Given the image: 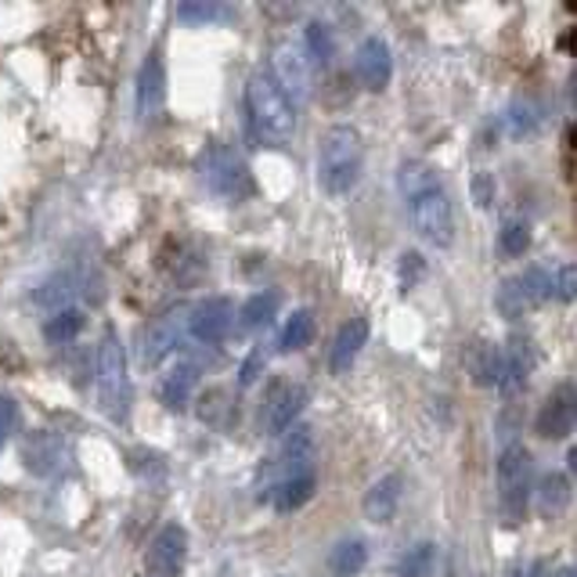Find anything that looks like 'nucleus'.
<instances>
[{"mask_svg":"<svg viewBox=\"0 0 577 577\" xmlns=\"http://www.w3.org/2000/svg\"><path fill=\"white\" fill-rule=\"evenodd\" d=\"M398 185L418 239L437 249H448L455 242V210H451V196L444 180H440V170L418 160L404 163L398 174Z\"/></svg>","mask_w":577,"mask_h":577,"instance_id":"f257e3e1","label":"nucleus"},{"mask_svg":"<svg viewBox=\"0 0 577 577\" xmlns=\"http://www.w3.org/2000/svg\"><path fill=\"white\" fill-rule=\"evenodd\" d=\"M246 112H249V127L271 149H286L297 134V109L292 101L281 95L278 84L271 80V73L260 70L249 73L246 80Z\"/></svg>","mask_w":577,"mask_h":577,"instance_id":"f03ea898","label":"nucleus"},{"mask_svg":"<svg viewBox=\"0 0 577 577\" xmlns=\"http://www.w3.org/2000/svg\"><path fill=\"white\" fill-rule=\"evenodd\" d=\"M365 170V145L354 127H333L318 149V185L325 196L343 199L358 188Z\"/></svg>","mask_w":577,"mask_h":577,"instance_id":"7ed1b4c3","label":"nucleus"},{"mask_svg":"<svg viewBox=\"0 0 577 577\" xmlns=\"http://www.w3.org/2000/svg\"><path fill=\"white\" fill-rule=\"evenodd\" d=\"M199 177L228 206H239L253 196V170H249L246 155L228 141H210L199 152Z\"/></svg>","mask_w":577,"mask_h":577,"instance_id":"20e7f679","label":"nucleus"},{"mask_svg":"<svg viewBox=\"0 0 577 577\" xmlns=\"http://www.w3.org/2000/svg\"><path fill=\"white\" fill-rule=\"evenodd\" d=\"M95 372H98V401L112 423L123 426L130 418V372H127V350H123L116 329H105L95 354Z\"/></svg>","mask_w":577,"mask_h":577,"instance_id":"39448f33","label":"nucleus"},{"mask_svg":"<svg viewBox=\"0 0 577 577\" xmlns=\"http://www.w3.org/2000/svg\"><path fill=\"white\" fill-rule=\"evenodd\" d=\"M535 494V462L524 444H505L498 455V513L505 527H516L527 516V502Z\"/></svg>","mask_w":577,"mask_h":577,"instance_id":"423d86ee","label":"nucleus"},{"mask_svg":"<svg viewBox=\"0 0 577 577\" xmlns=\"http://www.w3.org/2000/svg\"><path fill=\"white\" fill-rule=\"evenodd\" d=\"M271 80L278 84V90L292 101V109L303 105V101L311 98V84H314V65L308 59V51H303L300 40H278L275 48H271V65H267Z\"/></svg>","mask_w":577,"mask_h":577,"instance_id":"0eeeda50","label":"nucleus"},{"mask_svg":"<svg viewBox=\"0 0 577 577\" xmlns=\"http://www.w3.org/2000/svg\"><path fill=\"white\" fill-rule=\"evenodd\" d=\"M549 297H552V275L545 267H527V271H519V275L505 278L502 286H498L494 308L502 318L516 322V318H524L527 311L541 308Z\"/></svg>","mask_w":577,"mask_h":577,"instance_id":"6e6552de","label":"nucleus"},{"mask_svg":"<svg viewBox=\"0 0 577 577\" xmlns=\"http://www.w3.org/2000/svg\"><path fill=\"white\" fill-rule=\"evenodd\" d=\"M308 404V387L292 379H275L264 393V409H260V426L264 434L278 437L286 434L289 426H297V418Z\"/></svg>","mask_w":577,"mask_h":577,"instance_id":"1a4fd4ad","label":"nucleus"},{"mask_svg":"<svg viewBox=\"0 0 577 577\" xmlns=\"http://www.w3.org/2000/svg\"><path fill=\"white\" fill-rule=\"evenodd\" d=\"M231 325H235V303L228 297H206L188 311L191 339H199V343H206V347L224 343L231 333Z\"/></svg>","mask_w":577,"mask_h":577,"instance_id":"9d476101","label":"nucleus"},{"mask_svg":"<svg viewBox=\"0 0 577 577\" xmlns=\"http://www.w3.org/2000/svg\"><path fill=\"white\" fill-rule=\"evenodd\" d=\"M22 462H26V469L37 473V477H59V473L73 462V451L59 434L37 429V434H29L26 440H22Z\"/></svg>","mask_w":577,"mask_h":577,"instance_id":"9b49d317","label":"nucleus"},{"mask_svg":"<svg viewBox=\"0 0 577 577\" xmlns=\"http://www.w3.org/2000/svg\"><path fill=\"white\" fill-rule=\"evenodd\" d=\"M185 560H188V530L180 524H166L152 538L149 552H145V567H149L152 577H177L185 570Z\"/></svg>","mask_w":577,"mask_h":577,"instance_id":"f8f14e48","label":"nucleus"},{"mask_svg":"<svg viewBox=\"0 0 577 577\" xmlns=\"http://www.w3.org/2000/svg\"><path fill=\"white\" fill-rule=\"evenodd\" d=\"M354 76L365 90H387L393 76V54L382 37H365L354 51Z\"/></svg>","mask_w":577,"mask_h":577,"instance_id":"ddd939ff","label":"nucleus"},{"mask_svg":"<svg viewBox=\"0 0 577 577\" xmlns=\"http://www.w3.org/2000/svg\"><path fill=\"white\" fill-rule=\"evenodd\" d=\"M188 333V311H166L163 318H155L149 325V333H145V343H141V361L149 368L160 365L163 358H170L174 350L180 347V339Z\"/></svg>","mask_w":577,"mask_h":577,"instance_id":"4468645a","label":"nucleus"},{"mask_svg":"<svg viewBox=\"0 0 577 577\" xmlns=\"http://www.w3.org/2000/svg\"><path fill=\"white\" fill-rule=\"evenodd\" d=\"M166 109V65L160 51H149L138 73V120L155 123Z\"/></svg>","mask_w":577,"mask_h":577,"instance_id":"2eb2a0df","label":"nucleus"},{"mask_svg":"<svg viewBox=\"0 0 577 577\" xmlns=\"http://www.w3.org/2000/svg\"><path fill=\"white\" fill-rule=\"evenodd\" d=\"M530 372H535V347H530V339L513 336L509 347H502V379H498V390L505 398H513V393L527 387Z\"/></svg>","mask_w":577,"mask_h":577,"instance_id":"dca6fc26","label":"nucleus"},{"mask_svg":"<svg viewBox=\"0 0 577 577\" xmlns=\"http://www.w3.org/2000/svg\"><path fill=\"white\" fill-rule=\"evenodd\" d=\"M574 387L570 382H563L545 398L538 412V434L549 437V440H563L574 429Z\"/></svg>","mask_w":577,"mask_h":577,"instance_id":"f3484780","label":"nucleus"},{"mask_svg":"<svg viewBox=\"0 0 577 577\" xmlns=\"http://www.w3.org/2000/svg\"><path fill=\"white\" fill-rule=\"evenodd\" d=\"M401 498H404V477H401V473H387V477H379L365 491V502H361V509H365V516L372 519V524L382 527V524H390V519L398 516Z\"/></svg>","mask_w":577,"mask_h":577,"instance_id":"a211bd4d","label":"nucleus"},{"mask_svg":"<svg viewBox=\"0 0 577 577\" xmlns=\"http://www.w3.org/2000/svg\"><path fill=\"white\" fill-rule=\"evenodd\" d=\"M196 387H199V365L196 361H177L160 382V404L170 412H185Z\"/></svg>","mask_w":577,"mask_h":577,"instance_id":"6ab92c4d","label":"nucleus"},{"mask_svg":"<svg viewBox=\"0 0 577 577\" xmlns=\"http://www.w3.org/2000/svg\"><path fill=\"white\" fill-rule=\"evenodd\" d=\"M365 343H368V318H350L343 329L336 333V343L329 354L333 376H347V372L354 368L358 354L365 350Z\"/></svg>","mask_w":577,"mask_h":577,"instance_id":"aec40b11","label":"nucleus"},{"mask_svg":"<svg viewBox=\"0 0 577 577\" xmlns=\"http://www.w3.org/2000/svg\"><path fill=\"white\" fill-rule=\"evenodd\" d=\"M314 488H318V480H314V469H303V473H292V477L278 480L275 488L267 491V498L275 502L278 513H297L314 498Z\"/></svg>","mask_w":577,"mask_h":577,"instance_id":"412c9836","label":"nucleus"},{"mask_svg":"<svg viewBox=\"0 0 577 577\" xmlns=\"http://www.w3.org/2000/svg\"><path fill=\"white\" fill-rule=\"evenodd\" d=\"M80 289H84V278L76 275V271H59V275H51L48 281H43L33 300H37L40 308H48V311L54 314V311L73 308V300L80 297Z\"/></svg>","mask_w":577,"mask_h":577,"instance_id":"4be33fe9","label":"nucleus"},{"mask_svg":"<svg viewBox=\"0 0 577 577\" xmlns=\"http://www.w3.org/2000/svg\"><path fill=\"white\" fill-rule=\"evenodd\" d=\"M469 372H473V382H477V387H498V379H502V347L488 343V339L473 343Z\"/></svg>","mask_w":577,"mask_h":577,"instance_id":"5701e85b","label":"nucleus"},{"mask_svg":"<svg viewBox=\"0 0 577 577\" xmlns=\"http://www.w3.org/2000/svg\"><path fill=\"white\" fill-rule=\"evenodd\" d=\"M84 311L80 308H65V311H54L48 325H43V339H48L51 347H65V343H73L76 336L84 333Z\"/></svg>","mask_w":577,"mask_h":577,"instance_id":"b1692460","label":"nucleus"},{"mask_svg":"<svg viewBox=\"0 0 577 577\" xmlns=\"http://www.w3.org/2000/svg\"><path fill=\"white\" fill-rule=\"evenodd\" d=\"M365 563H368L365 541H361V538H347V541H339V545L333 549L329 570H333L336 577H354V574L365 570Z\"/></svg>","mask_w":577,"mask_h":577,"instance_id":"393cba45","label":"nucleus"},{"mask_svg":"<svg viewBox=\"0 0 577 577\" xmlns=\"http://www.w3.org/2000/svg\"><path fill=\"white\" fill-rule=\"evenodd\" d=\"M278 303H281L278 292H253L239 308L242 329H264V325H271L278 314Z\"/></svg>","mask_w":577,"mask_h":577,"instance_id":"a878e982","label":"nucleus"},{"mask_svg":"<svg viewBox=\"0 0 577 577\" xmlns=\"http://www.w3.org/2000/svg\"><path fill=\"white\" fill-rule=\"evenodd\" d=\"M434 570H437V545L434 541H418V545H412L398 560V567H393L398 577H434Z\"/></svg>","mask_w":577,"mask_h":577,"instance_id":"bb28decb","label":"nucleus"},{"mask_svg":"<svg viewBox=\"0 0 577 577\" xmlns=\"http://www.w3.org/2000/svg\"><path fill=\"white\" fill-rule=\"evenodd\" d=\"M303 51H308L311 65H329L333 54H336V40H333V29L325 26V22H308V29H303Z\"/></svg>","mask_w":577,"mask_h":577,"instance_id":"cd10ccee","label":"nucleus"},{"mask_svg":"<svg viewBox=\"0 0 577 577\" xmlns=\"http://www.w3.org/2000/svg\"><path fill=\"white\" fill-rule=\"evenodd\" d=\"M314 339V314L311 311H297L286 322V329L278 336V350L281 354H292V350H303Z\"/></svg>","mask_w":577,"mask_h":577,"instance_id":"c85d7f7f","label":"nucleus"},{"mask_svg":"<svg viewBox=\"0 0 577 577\" xmlns=\"http://www.w3.org/2000/svg\"><path fill=\"white\" fill-rule=\"evenodd\" d=\"M177 18L188 22V26H217V22H228L235 15H231V8L213 4V0H191V4L177 8Z\"/></svg>","mask_w":577,"mask_h":577,"instance_id":"c756f323","label":"nucleus"},{"mask_svg":"<svg viewBox=\"0 0 577 577\" xmlns=\"http://www.w3.org/2000/svg\"><path fill=\"white\" fill-rule=\"evenodd\" d=\"M498 249L505 256H524L530 249V224L527 221H505L498 231Z\"/></svg>","mask_w":577,"mask_h":577,"instance_id":"7c9ffc66","label":"nucleus"},{"mask_svg":"<svg viewBox=\"0 0 577 577\" xmlns=\"http://www.w3.org/2000/svg\"><path fill=\"white\" fill-rule=\"evenodd\" d=\"M567 480L560 477V473H549L545 480H541V491H538V509L545 516H556L563 505H567Z\"/></svg>","mask_w":577,"mask_h":577,"instance_id":"2f4dec72","label":"nucleus"},{"mask_svg":"<svg viewBox=\"0 0 577 577\" xmlns=\"http://www.w3.org/2000/svg\"><path fill=\"white\" fill-rule=\"evenodd\" d=\"M15 426H18V404H15V398L0 393V448H4L8 440H11Z\"/></svg>","mask_w":577,"mask_h":577,"instance_id":"473e14b6","label":"nucleus"},{"mask_svg":"<svg viewBox=\"0 0 577 577\" xmlns=\"http://www.w3.org/2000/svg\"><path fill=\"white\" fill-rule=\"evenodd\" d=\"M423 271H426L423 256H418V253H404V256H401V286L412 289L415 281L423 278Z\"/></svg>","mask_w":577,"mask_h":577,"instance_id":"72a5a7b5","label":"nucleus"},{"mask_svg":"<svg viewBox=\"0 0 577 577\" xmlns=\"http://www.w3.org/2000/svg\"><path fill=\"white\" fill-rule=\"evenodd\" d=\"M473 199H477L480 210H488L494 202V177L491 174H477L473 177Z\"/></svg>","mask_w":577,"mask_h":577,"instance_id":"f704fd0d","label":"nucleus"},{"mask_svg":"<svg viewBox=\"0 0 577 577\" xmlns=\"http://www.w3.org/2000/svg\"><path fill=\"white\" fill-rule=\"evenodd\" d=\"M264 350H249V358H246V365H242V372H239V382H242V387H253V382H256V376H260V368H264Z\"/></svg>","mask_w":577,"mask_h":577,"instance_id":"c9c22d12","label":"nucleus"},{"mask_svg":"<svg viewBox=\"0 0 577 577\" xmlns=\"http://www.w3.org/2000/svg\"><path fill=\"white\" fill-rule=\"evenodd\" d=\"M552 292H556L560 300H567V303L574 300V267L570 264L560 271V278H552Z\"/></svg>","mask_w":577,"mask_h":577,"instance_id":"e433bc0d","label":"nucleus"},{"mask_svg":"<svg viewBox=\"0 0 577 577\" xmlns=\"http://www.w3.org/2000/svg\"><path fill=\"white\" fill-rule=\"evenodd\" d=\"M509 577H545V563L541 560H530V563H516Z\"/></svg>","mask_w":577,"mask_h":577,"instance_id":"4c0bfd02","label":"nucleus"},{"mask_svg":"<svg viewBox=\"0 0 577 577\" xmlns=\"http://www.w3.org/2000/svg\"><path fill=\"white\" fill-rule=\"evenodd\" d=\"M552 577H574V570H570V567H563V570H556V574H552Z\"/></svg>","mask_w":577,"mask_h":577,"instance_id":"58836bf2","label":"nucleus"},{"mask_svg":"<svg viewBox=\"0 0 577 577\" xmlns=\"http://www.w3.org/2000/svg\"><path fill=\"white\" fill-rule=\"evenodd\" d=\"M221 577H231V570H228V567H224V570H221Z\"/></svg>","mask_w":577,"mask_h":577,"instance_id":"ea45409f","label":"nucleus"},{"mask_svg":"<svg viewBox=\"0 0 577 577\" xmlns=\"http://www.w3.org/2000/svg\"><path fill=\"white\" fill-rule=\"evenodd\" d=\"M281 577H286V574H281Z\"/></svg>","mask_w":577,"mask_h":577,"instance_id":"a19ab883","label":"nucleus"}]
</instances>
